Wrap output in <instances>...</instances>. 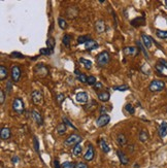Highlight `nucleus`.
<instances>
[{"label":"nucleus","mask_w":167,"mask_h":168,"mask_svg":"<svg viewBox=\"0 0 167 168\" xmlns=\"http://www.w3.org/2000/svg\"><path fill=\"white\" fill-rule=\"evenodd\" d=\"M11 57H12V58H19V59H24L25 58V56L22 55V54L19 53V52H12L11 54Z\"/></svg>","instance_id":"nucleus-43"},{"label":"nucleus","mask_w":167,"mask_h":168,"mask_svg":"<svg viewBox=\"0 0 167 168\" xmlns=\"http://www.w3.org/2000/svg\"><path fill=\"white\" fill-rule=\"evenodd\" d=\"M79 63H82L83 66L85 67L86 69H91L92 68V61L91 60H88L86 58H79Z\"/></svg>","instance_id":"nucleus-29"},{"label":"nucleus","mask_w":167,"mask_h":168,"mask_svg":"<svg viewBox=\"0 0 167 168\" xmlns=\"http://www.w3.org/2000/svg\"><path fill=\"white\" fill-rule=\"evenodd\" d=\"M4 100H5V93H4V91L1 90L0 91V104L4 103Z\"/></svg>","instance_id":"nucleus-46"},{"label":"nucleus","mask_w":167,"mask_h":168,"mask_svg":"<svg viewBox=\"0 0 167 168\" xmlns=\"http://www.w3.org/2000/svg\"><path fill=\"white\" fill-rule=\"evenodd\" d=\"M82 152H83V146H81V143L75 144V146H73V149H72V155L74 156V157H79V156L82 154Z\"/></svg>","instance_id":"nucleus-28"},{"label":"nucleus","mask_w":167,"mask_h":168,"mask_svg":"<svg viewBox=\"0 0 167 168\" xmlns=\"http://www.w3.org/2000/svg\"><path fill=\"white\" fill-rule=\"evenodd\" d=\"M106 108L104 106H101L100 107V113H101V115H106Z\"/></svg>","instance_id":"nucleus-51"},{"label":"nucleus","mask_w":167,"mask_h":168,"mask_svg":"<svg viewBox=\"0 0 167 168\" xmlns=\"http://www.w3.org/2000/svg\"><path fill=\"white\" fill-rule=\"evenodd\" d=\"M109 122H111V116L109 115H100V117L96 121V125L99 128H102V127H105L106 125H108Z\"/></svg>","instance_id":"nucleus-7"},{"label":"nucleus","mask_w":167,"mask_h":168,"mask_svg":"<svg viewBox=\"0 0 167 168\" xmlns=\"http://www.w3.org/2000/svg\"><path fill=\"white\" fill-rule=\"evenodd\" d=\"M102 88H103V85H102V84L100 83V82H97L94 86H93V90L96 91V92H98V91L101 90Z\"/></svg>","instance_id":"nucleus-45"},{"label":"nucleus","mask_w":167,"mask_h":168,"mask_svg":"<svg viewBox=\"0 0 167 168\" xmlns=\"http://www.w3.org/2000/svg\"><path fill=\"white\" fill-rule=\"evenodd\" d=\"M75 100H76V102L81 103V104H86L87 102L89 101V95H88V93L85 92V91H82V92L76 93Z\"/></svg>","instance_id":"nucleus-10"},{"label":"nucleus","mask_w":167,"mask_h":168,"mask_svg":"<svg viewBox=\"0 0 167 168\" xmlns=\"http://www.w3.org/2000/svg\"><path fill=\"white\" fill-rule=\"evenodd\" d=\"M134 168H139V164H137V163H135L134 164V166H133Z\"/></svg>","instance_id":"nucleus-54"},{"label":"nucleus","mask_w":167,"mask_h":168,"mask_svg":"<svg viewBox=\"0 0 167 168\" xmlns=\"http://www.w3.org/2000/svg\"><path fill=\"white\" fill-rule=\"evenodd\" d=\"M62 121H63V123H64L66 126L71 127V128H72L73 130H78V128H76V127H75L74 125H73V124H72L71 122H70V121H69L66 117H63V118H62Z\"/></svg>","instance_id":"nucleus-38"},{"label":"nucleus","mask_w":167,"mask_h":168,"mask_svg":"<svg viewBox=\"0 0 167 168\" xmlns=\"http://www.w3.org/2000/svg\"><path fill=\"white\" fill-rule=\"evenodd\" d=\"M96 83H97V79H96L94 75L88 76V82H87V84H88L89 86H94Z\"/></svg>","instance_id":"nucleus-39"},{"label":"nucleus","mask_w":167,"mask_h":168,"mask_svg":"<svg viewBox=\"0 0 167 168\" xmlns=\"http://www.w3.org/2000/svg\"><path fill=\"white\" fill-rule=\"evenodd\" d=\"M39 54L42 56H51V55H53V52L51 50H49L48 48H42L39 50Z\"/></svg>","instance_id":"nucleus-36"},{"label":"nucleus","mask_w":167,"mask_h":168,"mask_svg":"<svg viewBox=\"0 0 167 168\" xmlns=\"http://www.w3.org/2000/svg\"><path fill=\"white\" fill-rule=\"evenodd\" d=\"M66 130H67V126L65 125L64 123H60L58 126H57V132H58V134H60V135H63V134H65Z\"/></svg>","instance_id":"nucleus-30"},{"label":"nucleus","mask_w":167,"mask_h":168,"mask_svg":"<svg viewBox=\"0 0 167 168\" xmlns=\"http://www.w3.org/2000/svg\"><path fill=\"white\" fill-rule=\"evenodd\" d=\"M98 48H99L98 42L96 41V40H94V39L89 40L88 42L85 43V49L87 50V51H93V50H96Z\"/></svg>","instance_id":"nucleus-18"},{"label":"nucleus","mask_w":167,"mask_h":168,"mask_svg":"<svg viewBox=\"0 0 167 168\" xmlns=\"http://www.w3.org/2000/svg\"><path fill=\"white\" fill-rule=\"evenodd\" d=\"M91 36L90 35H82V36H79L78 37V43L79 45H85V43H87L89 41V40H91Z\"/></svg>","instance_id":"nucleus-31"},{"label":"nucleus","mask_w":167,"mask_h":168,"mask_svg":"<svg viewBox=\"0 0 167 168\" xmlns=\"http://www.w3.org/2000/svg\"><path fill=\"white\" fill-rule=\"evenodd\" d=\"M117 143L119 144V146H126V143H127V137L124 135V134H118L117 135Z\"/></svg>","instance_id":"nucleus-25"},{"label":"nucleus","mask_w":167,"mask_h":168,"mask_svg":"<svg viewBox=\"0 0 167 168\" xmlns=\"http://www.w3.org/2000/svg\"><path fill=\"white\" fill-rule=\"evenodd\" d=\"M149 137H150L149 132L146 130H145V129H141L138 132V139H139V142H148Z\"/></svg>","instance_id":"nucleus-22"},{"label":"nucleus","mask_w":167,"mask_h":168,"mask_svg":"<svg viewBox=\"0 0 167 168\" xmlns=\"http://www.w3.org/2000/svg\"><path fill=\"white\" fill-rule=\"evenodd\" d=\"M8 76V70L5 66H0V80H5Z\"/></svg>","instance_id":"nucleus-26"},{"label":"nucleus","mask_w":167,"mask_h":168,"mask_svg":"<svg viewBox=\"0 0 167 168\" xmlns=\"http://www.w3.org/2000/svg\"><path fill=\"white\" fill-rule=\"evenodd\" d=\"M74 168H89L88 165H87L86 163H84V162H79V163H76L75 164V167Z\"/></svg>","instance_id":"nucleus-47"},{"label":"nucleus","mask_w":167,"mask_h":168,"mask_svg":"<svg viewBox=\"0 0 167 168\" xmlns=\"http://www.w3.org/2000/svg\"><path fill=\"white\" fill-rule=\"evenodd\" d=\"M158 63H159V64L161 65V66L164 67V68H166V69H167V61H166V60L160 59L159 61H158Z\"/></svg>","instance_id":"nucleus-48"},{"label":"nucleus","mask_w":167,"mask_h":168,"mask_svg":"<svg viewBox=\"0 0 167 168\" xmlns=\"http://www.w3.org/2000/svg\"><path fill=\"white\" fill-rule=\"evenodd\" d=\"M164 4H165V5L167 6V0H166V1H164Z\"/></svg>","instance_id":"nucleus-55"},{"label":"nucleus","mask_w":167,"mask_h":168,"mask_svg":"<svg viewBox=\"0 0 167 168\" xmlns=\"http://www.w3.org/2000/svg\"><path fill=\"white\" fill-rule=\"evenodd\" d=\"M136 46H137V49L139 50L140 52H142V54H143V56L146 57V59H150V56H149V54H148V52H146V46H143V43L140 41V40H136Z\"/></svg>","instance_id":"nucleus-24"},{"label":"nucleus","mask_w":167,"mask_h":168,"mask_svg":"<svg viewBox=\"0 0 167 168\" xmlns=\"http://www.w3.org/2000/svg\"><path fill=\"white\" fill-rule=\"evenodd\" d=\"M56 99H57V101H58L59 104H61L63 101H64L65 95H64V94H58V95L56 96Z\"/></svg>","instance_id":"nucleus-44"},{"label":"nucleus","mask_w":167,"mask_h":168,"mask_svg":"<svg viewBox=\"0 0 167 168\" xmlns=\"http://www.w3.org/2000/svg\"><path fill=\"white\" fill-rule=\"evenodd\" d=\"M164 89H165V83L161 79H154L149 85V90L154 93L161 92Z\"/></svg>","instance_id":"nucleus-3"},{"label":"nucleus","mask_w":167,"mask_h":168,"mask_svg":"<svg viewBox=\"0 0 167 168\" xmlns=\"http://www.w3.org/2000/svg\"><path fill=\"white\" fill-rule=\"evenodd\" d=\"M57 21H58V25H59V27H60L61 29L65 30L66 28H67V22H66V20L63 19L62 17H59Z\"/></svg>","instance_id":"nucleus-34"},{"label":"nucleus","mask_w":167,"mask_h":168,"mask_svg":"<svg viewBox=\"0 0 167 168\" xmlns=\"http://www.w3.org/2000/svg\"><path fill=\"white\" fill-rule=\"evenodd\" d=\"M31 99L35 105H41L43 103V93L41 90H34L31 93Z\"/></svg>","instance_id":"nucleus-5"},{"label":"nucleus","mask_w":167,"mask_h":168,"mask_svg":"<svg viewBox=\"0 0 167 168\" xmlns=\"http://www.w3.org/2000/svg\"><path fill=\"white\" fill-rule=\"evenodd\" d=\"M12 107V110H14L16 113H18V115H22V113H24V112H25L24 101H23L22 98H19V97H16L14 99Z\"/></svg>","instance_id":"nucleus-2"},{"label":"nucleus","mask_w":167,"mask_h":168,"mask_svg":"<svg viewBox=\"0 0 167 168\" xmlns=\"http://www.w3.org/2000/svg\"><path fill=\"white\" fill-rule=\"evenodd\" d=\"M141 40H142L143 46H145L146 49H151V48H152L153 39L150 37L149 35L145 34V33H141Z\"/></svg>","instance_id":"nucleus-20"},{"label":"nucleus","mask_w":167,"mask_h":168,"mask_svg":"<svg viewBox=\"0 0 167 168\" xmlns=\"http://www.w3.org/2000/svg\"><path fill=\"white\" fill-rule=\"evenodd\" d=\"M83 140V137L79 134H70V135L64 140V146H75V144L81 143Z\"/></svg>","instance_id":"nucleus-4"},{"label":"nucleus","mask_w":167,"mask_h":168,"mask_svg":"<svg viewBox=\"0 0 167 168\" xmlns=\"http://www.w3.org/2000/svg\"><path fill=\"white\" fill-rule=\"evenodd\" d=\"M34 71H35L36 74H38L41 76H45V75L49 74L48 67L45 66L43 64H41V63H39V64H37L34 67Z\"/></svg>","instance_id":"nucleus-11"},{"label":"nucleus","mask_w":167,"mask_h":168,"mask_svg":"<svg viewBox=\"0 0 167 168\" xmlns=\"http://www.w3.org/2000/svg\"><path fill=\"white\" fill-rule=\"evenodd\" d=\"M6 89H7V92H11L12 91V83L7 82V86H6Z\"/></svg>","instance_id":"nucleus-52"},{"label":"nucleus","mask_w":167,"mask_h":168,"mask_svg":"<svg viewBox=\"0 0 167 168\" xmlns=\"http://www.w3.org/2000/svg\"><path fill=\"white\" fill-rule=\"evenodd\" d=\"M130 24H131L133 27L143 26L146 24V18H145V17H139V18H136L134 20H132V21L130 22Z\"/></svg>","instance_id":"nucleus-21"},{"label":"nucleus","mask_w":167,"mask_h":168,"mask_svg":"<svg viewBox=\"0 0 167 168\" xmlns=\"http://www.w3.org/2000/svg\"><path fill=\"white\" fill-rule=\"evenodd\" d=\"M123 53L125 54L126 56H130V57H136L138 56L139 54V50L136 48V46H125L123 49Z\"/></svg>","instance_id":"nucleus-9"},{"label":"nucleus","mask_w":167,"mask_h":168,"mask_svg":"<svg viewBox=\"0 0 167 168\" xmlns=\"http://www.w3.org/2000/svg\"><path fill=\"white\" fill-rule=\"evenodd\" d=\"M78 12H79L78 9H76L74 6H69L67 11H66V16H67L69 19H73L78 16Z\"/></svg>","instance_id":"nucleus-23"},{"label":"nucleus","mask_w":167,"mask_h":168,"mask_svg":"<svg viewBox=\"0 0 167 168\" xmlns=\"http://www.w3.org/2000/svg\"><path fill=\"white\" fill-rule=\"evenodd\" d=\"M78 80H79V82L83 84H87V82H88V76H87L85 73H81V74L78 76Z\"/></svg>","instance_id":"nucleus-41"},{"label":"nucleus","mask_w":167,"mask_h":168,"mask_svg":"<svg viewBox=\"0 0 167 168\" xmlns=\"http://www.w3.org/2000/svg\"><path fill=\"white\" fill-rule=\"evenodd\" d=\"M156 36L160 39H166L167 38V30H157Z\"/></svg>","instance_id":"nucleus-33"},{"label":"nucleus","mask_w":167,"mask_h":168,"mask_svg":"<svg viewBox=\"0 0 167 168\" xmlns=\"http://www.w3.org/2000/svg\"><path fill=\"white\" fill-rule=\"evenodd\" d=\"M75 167V163L73 162H69V161H66L62 164V168H74Z\"/></svg>","instance_id":"nucleus-42"},{"label":"nucleus","mask_w":167,"mask_h":168,"mask_svg":"<svg viewBox=\"0 0 167 168\" xmlns=\"http://www.w3.org/2000/svg\"><path fill=\"white\" fill-rule=\"evenodd\" d=\"M74 73H75V74L78 75V76H79V74H81V72L79 71V69H75V70H74Z\"/></svg>","instance_id":"nucleus-53"},{"label":"nucleus","mask_w":167,"mask_h":168,"mask_svg":"<svg viewBox=\"0 0 167 168\" xmlns=\"http://www.w3.org/2000/svg\"><path fill=\"white\" fill-rule=\"evenodd\" d=\"M12 136V131L8 127H2L1 131H0V137L3 140H7L11 138Z\"/></svg>","instance_id":"nucleus-14"},{"label":"nucleus","mask_w":167,"mask_h":168,"mask_svg":"<svg viewBox=\"0 0 167 168\" xmlns=\"http://www.w3.org/2000/svg\"><path fill=\"white\" fill-rule=\"evenodd\" d=\"M113 91H121V92H124V91H128L129 87L127 85H122V86H115L112 87Z\"/></svg>","instance_id":"nucleus-37"},{"label":"nucleus","mask_w":167,"mask_h":168,"mask_svg":"<svg viewBox=\"0 0 167 168\" xmlns=\"http://www.w3.org/2000/svg\"><path fill=\"white\" fill-rule=\"evenodd\" d=\"M97 97L101 102H107L111 99V94L108 91H101L97 93Z\"/></svg>","instance_id":"nucleus-15"},{"label":"nucleus","mask_w":167,"mask_h":168,"mask_svg":"<svg viewBox=\"0 0 167 168\" xmlns=\"http://www.w3.org/2000/svg\"><path fill=\"white\" fill-rule=\"evenodd\" d=\"M124 109H125L128 113H130V115H134V113H135L134 106H133L131 103H126L125 106H124Z\"/></svg>","instance_id":"nucleus-35"},{"label":"nucleus","mask_w":167,"mask_h":168,"mask_svg":"<svg viewBox=\"0 0 167 168\" xmlns=\"http://www.w3.org/2000/svg\"><path fill=\"white\" fill-rule=\"evenodd\" d=\"M117 156H118L119 158V160H120V163L122 164V165H128L129 164V157L126 155V154L123 152V151L121 150H117Z\"/></svg>","instance_id":"nucleus-12"},{"label":"nucleus","mask_w":167,"mask_h":168,"mask_svg":"<svg viewBox=\"0 0 167 168\" xmlns=\"http://www.w3.org/2000/svg\"><path fill=\"white\" fill-rule=\"evenodd\" d=\"M54 167L55 168H62V164H60L58 160H54Z\"/></svg>","instance_id":"nucleus-49"},{"label":"nucleus","mask_w":167,"mask_h":168,"mask_svg":"<svg viewBox=\"0 0 167 168\" xmlns=\"http://www.w3.org/2000/svg\"><path fill=\"white\" fill-rule=\"evenodd\" d=\"M21 74H22V71H21L20 66H18V65L12 66V68H11V78H12V83H18L20 80V79H21Z\"/></svg>","instance_id":"nucleus-6"},{"label":"nucleus","mask_w":167,"mask_h":168,"mask_svg":"<svg viewBox=\"0 0 167 168\" xmlns=\"http://www.w3.org/2000/svg\"><path fill=\"white\" fill-rule=\"evenodd\" d=\"M111 61V56H109L108 52L103 51L101 53H99L97 57H96V62H97V65L100 67H104L106 66Z\"/></svg>","instance_id":"nucleus-1"},{"label":"nucleus","mask_w":167,"mask_h":168,"mask_svg":"<svg viewBox=\"0 0 167 168\" xmlns=\"http://www.w3.org/2000/svg\"><path fill=\"white\" fill-rule=\"evenodd\" d=\"M33 144H34L35 152L37 154H39V142H38V139H37V137H36V136L33 137Z\"/></svg>","instance_id":"nucleus-40"},{"label":"nucleus","mask_w":167,"mask_h":168,"mask_svg":"<svg viewBox=\"0 0 167 168\" xmlns=\"http://www.w3.org/2000/svg\"><path fill=\"white\" fill-rule=\"evenodd\" d=\"M106 29V26H105V23L103 20H98L96 21L95 23V31L97 33H103L105 31Z\"/></svg>","instance_id":"nucleus-17"},{"label":"nucleus","mask_w":167,"mask_h":168,"mask_svg":"<svg viewBox=\"0 0 167 168\" xmlns=\"http://www.w3.org/2000/svg\"><path fill=\"white\" fill-rule=\"evenodd\" d=\"M94 157H95L94 146H93L91 143H89L88 146H87L86 153L84 154V159H85L86 161H88V162H90V161H92L93 159H94Z\"/></svg>","instance_id":"nucleus-8"},{"label":"nucleus","mask_w":167,"mask_h":168,"mask_svg":"<svg viewBox=\"0 0 167 168\" xmlns=\"http://www.w3.org/2000/svg\"><path fill=\"white\" fill-rule=\"evenodd\" d=\"M19 161H20V158H19L18 156H14V157L12 158V163L16 164V163H18Z\"/></svg>","instance_id":"nucleus-50"},{"label":"nucleus","mask_w":167,"mask_h":168,"mask_svg":"<svg viewBox=\"0 0 167 168\" xmlns=\"http://www.w3.org/2000/svg\"><path fill=\"white\" fill-rule=\"evenodd\" d=\"M31 116H32V119L35 121V123L37 124L38 126H42L43 125V118H42V116L41 115V113H39V112L33 109L31 112Z\"/></svg>","instance_id":"nucleus-13"},{"label":"nucleus","mask_w":167,"mask_h":168,"mask_svg":"<svg viewBox=\"0 0 167 168\" xmlns=\"http://www.w3.org/2000/svg\"><path fill=\"white\" fill-rule=\"evenodd\" d=\"M70 41H71V35L65 34L62 38V43L64 45L66 48H69L70 46Z\"/></svg>","instance_id":"nucleus-32"},{"label":"nucleus","mask_w":167,"mask_h":168,"mask_svg":"<svg viewBox=\"0 0 167 168\" xmlns=\"http://www.w3.org/2000/svg\"><path fill=\"white\" fill-rule=\"evenodd\" d=\"M158 134L161 138H164L167 135V122L166 121H163V122L160 124L159 129H158Z\"/></svg>","instance_id":"nucleus-16"},{"label":"nucleus","mask_w":167,"mask_h":168,"mask_svg":"<svg viewBox=\"0 0 167 168\" xmlns=\"http://www.w3.org/2000/svg\"><path fill=\"white\" fill-rule=\"evenodd\" d=\"M98 144H99L100 149H101V151L104 154H108L109 152H111V147L108 146V144H107V142H106V140L104 138L99 139Z\"/></svg>","instance_id":"nucleus-19"},{"label":"nucleus","mask_w":167,"mask_h":168,"mask_svg":"<svg viewBox=\"0 0 167 168\" xmlns=\"http://www.w3.org/2000/svg\"><path fill=\"white\" fill-rule=\"evenodd\" d=\"M55 46H56V40H55V38L49 37L48 39H46V48H48L49 50H51L53 53H54Z\"/></svg>","instance_id":"nucleus-27"}]
</instances>
